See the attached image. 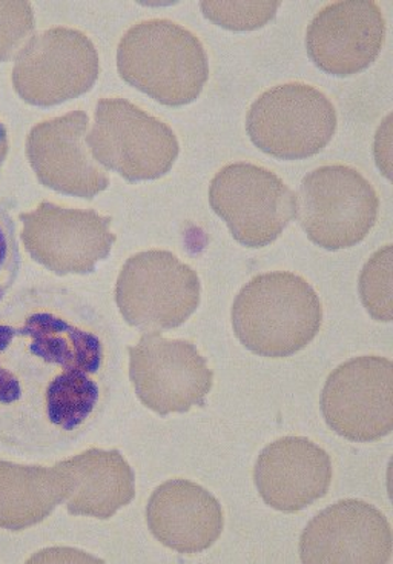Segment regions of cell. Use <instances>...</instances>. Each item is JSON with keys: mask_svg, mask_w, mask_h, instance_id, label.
I'll return each instance as SVG.
<instances>
[{"mask_svg": "<svg viewBox=\"0 0 393 564\" xmlns=\"http://www.w3.org/2000/svg\"><path fill=\"white\" fill-rule=\"evenodd\" d=\"M112 354L96 311L68 291L26 288L0 303V449L53 453L105 410Z\"/></svg>", "mask_w": 393, "mask_h": 564, "instance_id": "1", "label": "cell"}, {"mask_svg": "<svg viewBox=\"0 0 393 564\" xmlns=\"http://www.w3.org/2000/svg\"><path fill=\"white\" fill-rule=\"evenodd\" d=\"M321 322L320 297L292 272L256 275L232 306L237 338L249 351L268 359L302 351L317 336Z\"/></svg>", "mask_w": 393, "mask_h": 564, "instance_id": "2", "label": "cell"}, {"mask_svg": "<svg viewBox=\"0 0 393 564\" xmlns=\"http://www.w3.org/2000/svg\"><path fill=\"white\" fill-rule=\"evenodd\" d=\"M117 69L127 84L166 107L193 104L209 77L201 42L168 19L131 26L117 48Z\"/></svg>", "mask_w": 393, "mask_h": 564, "instance_id": "3", "label": "cell"}, {"mask_svg": "<svg viewBox=\"0 0 393 564\" xmlns=\"http://www.w3.org/2000/svg\"><path fill=\"white\" fill-rule=\"evenodd\" d=\"M87 145L97 163L128 182L165 176L181 150L165 122L120 97L97 102Z\"/></svg>", "mask_w": 393, "mask_h": 564, "instance_id": "4", "label": "cell"}, {"mask_svg": "<svg viewBox=\"0 0 393 564\" xmlns=\"http://www.w3.org/2000/svg\"><path fill=\"white\" fill-rule=\"evenodd\" d=\"M380 200L357 170L321 166L303 178L297 216L307 237L329 251L356 247L371 232Z\"/></svg>", "mask_w": 393, "mask_h": 564, "instance_id": "5", "label": "cell"}, {"mask_svg": "<svg viewBox=\"0 0 393 564\" xmlns=\"http://www.w3.org/2000/svg\"><path fill=\"white\" fill-rule=\"evenodd\" d=\"M336 130L337 111L328 96L299 82L263 93L247 118L252 143L283 161H302L320 153Z\"/></svg>", "mask_w": 393, "mask_h": 564, "instance_id": "6", "label": "cell"}, {"mask_svg": "<svg viewBox=\"0 0 393 564\" xmlns=\"http://www.w3.org/2000/svg\"><path fill=\"white\" fill-rule=\"evenodd\" d=\"M100 76L95 44L79 30H46L15 54V93L34 107H54L84 96Z\"/></svg>", "mask_w": 393, "mask_h": 564, "instance_id": "7", "label": "cell"}, {"mask_svg": "<svg viewBox=\"0 0 393 564\" xmlns=\"http://www.w3.org/2000/svg\"><path fill=\"white\" fill-rule=\"evenodd\" d=\"M209 204L237 242L264 248L297 216V194L272 171L252 163L225 166L209 186Z\"/></svg>", "mask_w": 393, "mask_h": 564, "instance_id": "8", "label": "cell"}, {"mask_svg": "<svg viewBox=\"0 0 393 564\" xmlns=\"http://www.w3.org/2000/svg\"><path fill=\"white\" fill-rule=\"evenodd\" d=\"M116 299L130 325L173 329L200 305V280L193 268L168 251L142 252L124 264Z\"/></svg>", "mask_w": 393, "mask_h": 564, "instance_id": "9", "label": "cell"}, {"mask_svg": "<svg viewBox=\"0 0 393 564\" xmlns=\"http://www.w3.org/2000/svg\"><path fill=\"white\" fill-rule=\"evenodd\" d=\"M321 411L330 430L352 442L386 437L393 430V365L383 357L346 361L326 381Z\"/></svg>", "mask_w": 393, "mask_h": 564, "instance_id": "10", "label": "cell"}, {"mask_svg": "<svg viewBox=\"0 0 393 564\" xmlns=\"http://www.w3.org/2000/svg\"><path fill=\"white\" fill-rule=\"evenodd\" d=\"M23 242L36 262L56 274H88L116 242L110 217L42 202L21 214Z\"/></svg>", "mask_w": 393, "mask_h": 564, "instance_id": "11", "label": "cell"}, {"mask_svg": "<svg viewBox=\"0 0 393 564\" xmlns=\"http://www.w3.org/2000/svg\"><path fill=\"white\" fill-rule=\"evenodd\" d=\"M130 354L131 377L148 406L163 415L205 406L214 375L190 341L151 334L130 348Z\"/></svg>", "mask_w": 393, "mask_h": 564, "instance_id": "12", "label": "cell"}, {"mask_svg": "<svg viewBox=\"0 0 393 564\" xmlns=\"http://www.w3.org/2000/svg\"><path fill=\"white\" fill-rule=\"evenodd\" d=\"M386 37L379 3L346 0L315 14L306 33L307 56L321 72L349 77L375 62Z\"/></svg>", "mask_w": 393, "mask_h": 564, "instance_id": "13", "label": "cell"}, {"mask_svg": "<svg viewBox=\"0 0 393 564\" xmlns=\"http://www.w3.org/2000/svg\"><path fill=\"white\" fill-rule=\"evenodd\" d=\"M89 118L73 111L45 120L30 131L26 155L46 188L80 198H92L108 188L110 177L87 145Z\"/></svg>", "mask_w": 393, "mask_h": 564, "instance_id": "14", "label": "cell"}, {"mask_svg": "<svg viewBox=\"0 0 393 564\" xmlns=\"http://www.w3.org/2000/svg\"><path fill=\"white\" fill-rule=\"evenodd\" d=\"M299 555L307 564L391 562V524L365 501H340L307 524L299 540Z\"/></svg>", "mask_w": 393, "mask_h": 564, "instance_id": "15", "label": "cell"}, {"mask_svg": "<svg viewBox=\"0 0 393 564\" xmlns=\"http://www.w3.org/2000/svg\"><path fill=\"white\" fill-rule=\"evenodd\" d=\"M254 480L264 503L277 511L298 512L328 494L332 463L310 440L284 437L264 447Z\"/></svg>", "mask_w": 393, "mask_h": 564, "instance_id": "16", "label": "cell"}, {"mask_svg": "<svg viewBox=\"0 0 393 564\" xmlns=\"http://www.w3.org/2000/svg\"><path fill=\"white\" fill-rule=\"evenodd\" d=\"M148 513L154 534L182 554L208 550L223 532L225 517L219 500L188 480L163 485Z\"/></svg>", "mask_w": 393, "mask_h": 564, "instance_id": "17", "label": "cell"}, {"mask_svg": "<svg viewBox=\"0 0 393 564\" xmlns=\"http://www.w3.org/2000/svg\"><path fill=\"white\" fill-rule=\"evenodd\" d=\"M364 308L376 322H392V245L373 254L360 278Z\"/></svg>", "mask_w": 393, "mask_h": 564, "instance_id": "18", "label": "cell"}, {"mask_svg": "<svg viewBox=\"0 0 393 564\" xmlns=\"http://www.w3.org/2000/svg\"><path fill=\"white\" fill-rule=\"evenodd\" d=\"M209 21L232 31L262 29L274 19L280 2H201Z\"/></svg>", "mask_w": 393, "mask_h": 564, "instance_id": "19", "label": "cell"}, {"mask_svg": "<svg viewBox=\"0 0 393 564\" xmlns=\"http://www.w3.org/2000/svg\"><path fill=\"white\" fill-rule=\"evenodd\" d=\"M34 31V11L30 2H0V64L19 53Z\"/></svg>", "mask_w": 393, "mask_h": 564, "instance_id": "20", "label": "cell"}, {"mask_svg": "<svg viewBox=\"0 0 393 564\" xmlns=\"http://www.w3.org/2000/svg\"><path fill=\"white\" fill-rule=\"evenodd\" d=\"M21 271V250L13 217L0 206V303L6 301Z\"/></svg>", "mask_w": 393, "mask_h": 564, "instance_id": "21", "label": "cell"}, {"mask_svg": "<svg viewBox=\"0 0 393 564\" xmlns=\"http://www.w3.org/2000/svg\"><path fill=\"white\" fill-rule=\"evenodd\" d=\"M8 150H10V143H8L7 128L0 122V170H2L3 163H6Z\"/></svg>", "mask_w": 393, "mask_h": 564, "instance_id": "22", "label": "cell"}]
</instances>
